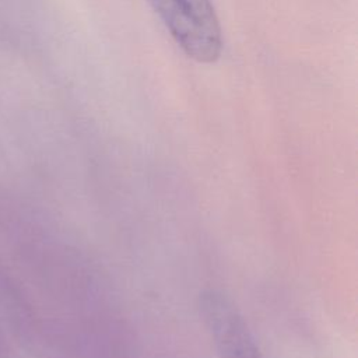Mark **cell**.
Instances as JSON below:
<instances>
[{
    "label": "cell",
    "instance_id": "obj_2",
    "mask_svg": "<svg viewBox=\"0 0 358 358\" xmlns=\"http://www.w3.org/2000/svg\"><path fill=\"white\" fill-rule=\"evenodd\" d=\"M199 313L220 358H263L248 320L224 291H201Z\"/></svg>",
    "mask_w": 358,
    "mask_h": 358
},
{
    "label": "cell",
    "instance_id": "obj_1",
    "mask_svg": "<svg viewBox=\"0 0 358 358\" xmlns=\"http://www.w3.org/2000/svg\"><path fill=\"white\" fill-rule=\"evenodd\" d=\"M183 53L199 63H214L222 35L211 0H147Z\"/></svg>",
    "mask_w": 358,
    "mask_h": 358
}]
</instances>
